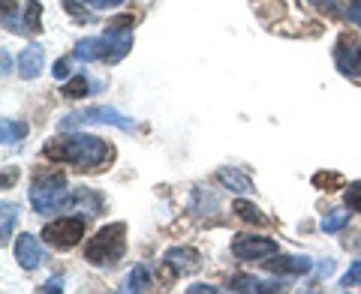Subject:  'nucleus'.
I'll return each mask as SVG.
<instances>
[{"label":"nucleus","instance_id":"obj_1","mask_svg":"<svg viewBox=\"0 0 361 294\" xmlns=\"http://www.w3.org/2000/svg\"><path fill=\"white\" fill-rule=\"evenodd\" d=\"M45 156L51 162H66V165L85 168V172H99L103 165L115 160V147L103 139H97V135L70 132V135H58V139L45 144Z\"/></svg>","mask_w":361,"mask_h":294},{"label":"nucleus","instance_id":"obj_2","mask_svg":"<svg viewBox=\"0 0 361 294\" xmlns=\"http://www.w3.org/2000/svg\"><path fill=\"white\" fill-rule=\"evenodd\" d=\"M123 253H127V225L123 222H111L106 229H99L85 246V258L97 267L118 264Z\"/></svg>","mask_w":361,"mask_h":294},{"label":"nucleus","instance_id":"obj_3","mask_svg":"<svg viewBox=\"0 0 361 294\" xmlns=\"http://www.w3.org/2000/svg\"><path fill=\"white\" fill-rule=\"evenodd\" d=\"M63 196H66L63 172H39V174H33L30 205L37 207V213H54L63 205Z\"/></svg>","mask_w":361,"mask_h":294},{"label":"nucleus","instance_id":"obj_4","mask_svg":"<svg viewBox=\"0 0 361 294\" xmlns=\"http://www.w3.org/2000/svg\"><path fill=\"white\" fill-rule=\"evenodd\" d=\"M90 123H103V127H118L123 132H133V117L121 115L118 108H109V106H90V108H82V111H73L61 120V129H75V127H90Z\"/></svg>","mask_w":361,"mask_h":294},{"label":"nucleus","instance_id":"obj_5","mask_svg":"<svg viewBox=\"0 0 361 294\" xmlns=\"http://www.w3.org/2000/svg\"><path fill=\"white\" fill-rule=\"evenodd\" d=\"M133 27L135 18L133 15H118L109 21V27L103 33V45H106V63H118L123 54L133 49Z\"/></svg>","mask_w":361,"mask_h":294},{"label":"nucleus","instance_id":"obj_6","mask_svg":"<svg viewBox=\"0 0 361 294\" xmlns=\"http://www.w3.org/2000/svg\"><path fill=\"white\" fill-rule=\"evenodd\" d=\"M82 237H85V219H78V217H61L42 229V241L51 250H61V253L73 250Z\"/></svg>","mask_w":361,"mask_h":294},{"label":"nucleus","instance_id":"obj_7","mask_svg":"<svg viewBox=\"0 0 361 294\" xmlns=\"http://www.w3.org/2000/svg\"><path fill=\"white\" fill-rule=\"evenodd\" d=\"M232 255L241 262H265V258L277 255V243L268 237H253V234H238L232 243Z\"/></svg>","mask_w":361,"mask_h":294},{"label":"nucleus","instance_id":"obj_8","mask_svg":"<svg viewBox=\"0 0 361 294\" xmlns=\"http://www.w3.org/2000/svg\"><path fill=\"white\" fill-rule=\"evenodd\" d=\"M334 63L341 70V75L358 78L361 75V39H355L353 33H343L334 49Z\"/></svg>","mask_w":361,"mask_h":294},{"label":"nucleus","instance_id":"obj_9","mask_svg":"<svg viewBox=\"0 0 361 294\" xmlns=\"http://www.w3.org/2000/svg\"><path fill=\"white\" fill-rule=\"evenodd\" d=\"M163 264L178 276L196 274V270L202 267V255L193 250V246H172V250L163 255Z\"/></svg>","mask_w":361,"mask_h":294},{"label":"nucleus","instance_id":"obj_10","mask_svg":"<svg viewBox=\"0 0 361 294\" xmlns=\"http://www.w3.org/2000/svg\"><path fill=\"white\" fill-rule=\"evenodd\" d=\"M16 258H18V264L25 267V270H37L45 262L42 243L33 234H18L16 237Z\"/></svg>","mask_w":361,"mask_h":294},{"label":"nucleus","instance_id":"obj_11","mask_svg":"<svg viewBox=\"0 0 361 294\" xmlns=\"http://www.w3.org/2000/svg\"><path fill=\"white\" fill-rule=\"evenodd\" d=\"M262 264L271 270V274H292V276L310 274V267H313V262L307 255H271Z\"/></svg>","mask_w":361,"mask_h":294},{"label":"nucleus","instance_id":"obj_12","mask_svg":"<svg viewBox=\"0 0 361 294\" xmlns=\"http://www.w3.org/2000/svg\"><path fill=\"white\" fill-rule=\"evenodd\" d=\"M70 207H82L87 217H99L103 213V196H99L97 189H87V186H78L73 196H70V201H66Z\"/></svg>","mask_w":361,"mask_h":294},{"label":"nucleus","instance_id":"obj_13","mask_svg":"<svg viewBox=\"0 0 361 294\" xmlns=\"http://www.w3.org/2000/svg\"><path fill=\"white\" fill-rule=\"evenodd\" d=\"M42 60H45L42 45H27V49L21 51V58H18V75L25 78V82H30V78H37V75H39V70H42Z\"/></svg>","mask_w":361,"mask_h":294},{"label":"nucleus","instance_id":"obj_14","mask_svg":"<svg viewBox=\"0 0 361 294\" xmlns=\"http://www.w3.org/2000/svg\"><path fill=\"white\" fill-rule=\"evenodd\" d=\"M73 58L82 60V63H94V60H103L106 58V45L103 39H82L73 49Z\"/></svg>","mask_w":361,"mask_h":294},{"label":"nucleus","instance_id":"obj_15","mask_svg":"<svg viewBox=\"0 0 361 294\" xmlns=\"http://www.w3.org/2000/svg\"><path fill=\"white\" fill-rule=\"evenodd\" d=\"M217 180H220L223 186H229L232 192H250L253 189V180L247 177L244 172H238V168H220Z\"/></svg>","mask_w":361,"mask_h":294},{"label":"nucleus","instance_id":"obj_16","mask_svg":"<svg viewBox=\"0 0 361 294\" xmlns=\"http://www.w3.org/2000/svg\"><path fill=\"white\" fill-rule=\"evenodd\" d=\"M154 286V279L148 274V267H133L127 279H123V291H148Z\"/></svg>","mask_w":361,"mask_h":294},{"label":"nucleus","instance_id":"obj_17","mask_svg":"<svg viewBox=\"0 0 361 294\" xmlns=\"http://www.w3.org/2000/svg\"><path fill=\"white\" fill-rule=\"evenodd\" d=\"M232 210L235 213H238V217L244 219V222H253V225H271V219L265 217V213L262 210H259L256 205H250V201H235V205H232Z\"/></svg>","mask_w":361,"mask_h":294},{"label":"nucleus","instance_id":"obj_18","mask_svg":"<svg viewBox=\"0 0 361 294\" xmlns=\"http://www.w3.org/2000/svg\"><path fill=\"white\" fill-rule=\"evenodd\" d=\"M25 135H27V123L4 117V123H0V141H4V144H16V141L25 139Z\"/></svg>","mask_w":361,"mask_h":294},{"label":"nucleus","instance_id":"obj_19","mask_svg":"<svg viewBox=\"0 0 361 294\" xmlns=\"http://www.w3.org/2000/svg\"><path fill=\"white\" fill-rule=\"evenodd\" d=\"M277 288L280 286H268V282H259V279L244 276V274L229 279V291H277Z\"/></svg>","mask_w":361,"mask_h":294},{"label":"nucleus","instance_id":"obj_20","mask_svg":"<svg viewBox=\"0 0 361 294\" xmlns=\"http://www.w3.org/2000/svg\"><path fill=\"white\" fill-rule=\"evenodd\" d=\"M313 186L322 189V192L343 189V174H341V172H316V174H313Z\"/></svg>","mask_w":361,"mask_h":294},{"label":"nucleus","instance_id":"obj_21","mask_svg":"<svg viewBox=\"0 0 361 294\" xmlns=\"http://www.w3.org/2000/svg\"><path fill=\"white\" fill-rule=\"evenodd\" d=\"M346 222H349V207L346 210H329L325 213V219H322V231L325 234H337Z\"/></svg>","mask_w":361,"mask_h":294},{"label":"nucleus","instance_id":"obj_22","mask_svg":"<svg viewBox=\"0 0 361 294\" xmlns=\"http://www.w3.org/2000/svg\"><path fill=\"white\" fill-rule=\"evenodd\" d=\"M0 210H4V229H0V234H4V237H0V243H9V237H13V225L18 222V207L16 205H9V201H4V207H0Z\"/></svg>","mask_w":361,"mask_h":294},{"label":"nucleus","instance_id":"obj_23","mask_svg":"<svg viewBox=\"0 0 361 294\" xmlns=\"http://www.w3.org/2000/svg\"><path fill=\"white\" fill-rule=\"evenodd\" d=\"M63 9H66V13H70L75 21H82V25H94V21H97V15L90 13V9H85L82 4H78V0H63Z\"/></svg>","mask_w":361,"mask_h":294},{"label":"nucleus","instance_id":"obj_24","mask_svg":"<svg viewBox=\"0 0 361 294\" xmlns=\"http://www.w3.org/2000/svg\"><path fill=\"white\" fill-rule=\"evenodd\" d=\"M39 15H42V4L39 0H30L25 6V30L27 33H33V30L39 33Z\"/></svg>","mask_w":361,"mask_h":294},{"label":"nucleus","instance_id":"obj_25","mask_svg":"<svg viewBox=\"0 0 361 294\" xmlns=\"http://www.w3.org/2000/svg\"><path fill=\"white\" fill-rule=\"evenodd\" d=\"M87 90H90V84H87V78H85V75H75V78H70V82L63 84V94L70 96V99H82V96H87Z\"/></svg>","mask_w":361,"mask_h":294},{"label":"nucleus","instance_id":"obj_26","mask_svg":"<svg viewBox=\"0 0 361 294\" xmlns=\"http://www.w3.org/2000/svg\"><path fill=\"white\" fill-rule=\"evenodd\" d=\"M346 207L353 213H361V180L349 184V189H346Z\"/></svg>","mask_w":361,"mask_h":294},{"label":"nucleus","instance_id":"obj_27","mask_svg":"<svg viewBox=\"0 0 361 294\" xmlns=\"http://www.w3.org/2000/svg\"><path fill=\"white\" fill-rule=\"evenodd\" d=\"M355 286H361V262H355L341 279V288H355Z\"/></svg>","mask_w":361,"mask_h":294},{"label":"nucleus","instance_id":"obj_28","mask_svg":"<svg viewBox=\"0 0 361 294\" xmlns=\"http://www.w3.org/2000/svg\"><path fill=\"white\" fill-rule=\"evenodd\" d=\"M307 4H313L316 9H322V13H329L331 18H337V15H341V9H337V4H334V0H307Z\"/></svg>","mask_w":361,"mask_h":294},{"label":"nucleus","instance_id":"obj_29","mask_svg":"<svg viewBox=\"0 0 361 294\" xmlns=\"http://www.w3.org/2000/svg\"><path fill=\"white\" fill-rule=\"evenodd\" d=\"M42 294H51V291H63V276H51L49 282H45V286L39 288Z\"/></svg>","mask_w":361,"mask_h":294},{"label":"nucleus","instance_id":"obj_30","mask_svg":"<svg viewBox=\"0 0 361 294\" xmlns=\"http://www.w3.org/2000/svg\"><path fill=\"white\" fill-rule=\"evenodd\" d=\"M51 75H54V78H58V82H61V78H66V75H70V63H66V60L61 58L58 63H54V70H51Z\"/></svg>","mask_w":361,"mask_h":294},{"label":"nucleus","instance_id":"obj_31","mask_svg":"<svg viewBox=\"0 0 361 294\" xmlns=\"http://www.w3.org/2000/svg\"><path fill=\"white\" fill-rule=\"evenodd\" d=\"M94 9H109V6H121L123 0H87Z\"/></svg>","mask_w":361,"mask_h":294},{"label":"nucleus","instance_id":"obj_32","mask_svg":"<svg viewBox=\"0 0 361 294\" xmlns=\"http://www.w3.org/2000/svg\"><path fill=\"white\" fill-rule=\"evenodd\" d=\"M343 246H346V250H361V234H355V237H346Z\"/></svg>","mask_w":361,"mask_h":294},{"label":"nucleus","instance_id":"obj_33","mask_svg":"<svg viewBox=\"0 0 361 294\" xmlns=\"http://www.w3.org/2000/svg\"><path fill=\"white\" fill-rule=\"evenodd\" d=\"M187 291H190V294H202V291H208V294H214V291H217V288H214V286H202V282H199V286H190Z\"/></svg>","mask_w":361,"mask_h":294},{"label":"nucleus","instance_id":"obj_34","mask_svg":"<svg viewBox=\"0 0 361 294\" xmlns=\"http://www.w3.org/2000/svg\"><path fill=\"white\" fill-rule=\"evenodd\" d=\"M353 15L361 18V0H353Z\"/></svg>","mask_w":361,"mask_h":294}]
</instances>
